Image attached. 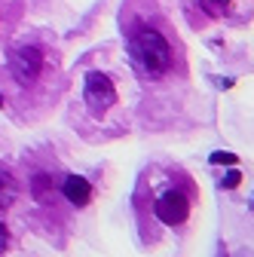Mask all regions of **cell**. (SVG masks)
<instances>
[{
  "instance_id": "obj_9",
  "label": "cell",
  "mask_w": 254,
  "mask_h": 257,
  "mask_svg": "<svg viewBox=\"0 0 254 257\" xmlns=\"http://www.w3.org/2000/svg\"><path fill=\"white\" fill-rule=\"evenodd\" d=\"M7 245H10V230L4 227V223H0V254L7 251Z\"/></svg>"
},
{
  "instance_id": "obj_10",
  "label": "cell",
  "mask_w": 254,
  "mask_h": 257,
  "mask_svg": "<svg viewBox=\"0 0 254 257\" xmlns=\"http://www.w3.org/2000/svg\"><path fill=\"white\" fill-rule=\"evenodd\" d=\"M239 178H242L239 172H230V175L224 178V187H236V184H239Z\"/></svg>"
},
{
  "instance_id": "obj_5",
  "label": "cell",
  "mask_w": 254,
  "mask_h": 257,
  "mask_svg": "<svg viewBox=\"0 0 254 257\" xmlns=\"http://www.w3.org/2000/svg\"><path fill=\"white\" fill-rule=\"evenodd\" d=\"M61 193H65V199H68L71 205H77V208L89 205V199H92V187H89V181L80 178V175H68L65 184H61Z\"/></svg>"
},
{
  "instance_id": "obj_6",
  "label": "cell",
  "mask_w": 254,
  "mask_h": 257,
  "mask_svg": "<svg viewBox=\"0 0 254 257\" xmlns=\"http://www.w3.org/2000/svg\"><path fill=\"white\" fill-rule=\"evenodd\" d=\"M19 196V184L10 172H0V208H10Z\"/></svg>"
},
{
  "instance_id": "obj_1",
  "label": "cell",
  "mask_w": 254,
  "mask_h": 257,
  "mask_svg": "<svg viewBox=\"0 0 254 257\" xmlns=\"http://www.w3.org/2000/svg\"><path fill=\"white\" fill-rule=\"evenodd\" d=\"M129 55L135 68L147 77H163L172 71V46L156 28H135L129 34Z\"/></svg>"
},
{
  "instance_id": "obj_2",
  "label": "cell",
  "mask_w": 254,
  "mask_h": 257,
  "mask_svg": "<svg viewBox=\"0 0 254 257\" xmlns=\"http://www.w3.org/2000/svg\"><path fill=\"white\" fill-rule=\"evenodd\" d=\"M83 101L89 104V110L95 116H104L113 104H116V89H113V80L107 74H98L92 71L86 77V86H83Z\"/></svg>"
},
{
  "instance_id": "obj_4",
  "label": "cell",
  "mask_w": 254,
  "mask_h": 257,
  "mask_svg": "<svg viewBox=\"0 0 254 257\" xmlns=\"http://www.w3.org/2000/svg\"><path fill=\"white\" fill-rule=\"evenodd\" d=\"M156 217H160L166 227H181V223L190 217V196L184 190H166L153 205Z\"/></svg>"
},
{
  "instance_id": "obj_7",
  "label": "cell",
  "mask_w": 254,
  "mask_h": 257,
  "mask_svg": "<svg viewBox=\"0 0 254 257\" xmlns=\"http://www.w3.org/2000/svg\"><path fill=\"white\" fill-rule=\"evenodd\" d=\"M31 187H34V196H37V202L49 205V202L55 199V187H52V178H49V175H37Z\"/></svg>"
},
{
  "instance_id": "obj_8",
  "label": "cell",
  "mask_w": 254,
  "mask_h": 257,
  "mask_svg": "<svg viewBox=\"0 0 254 257\" xmlns=\"http://www.w3.org/2000/svg\"><path fill=\"white\" fill-rule=\"evenodd\" d=\"M211 163H214V166H217V163H236V156H233V153H214Z\"/></svg>"
},
{
  "instance_id": "obj_3",
  "label": "cell",
  "mask_w": 254,
  "mask_h": 257,
  "mask_svg": "<svg viewBox=\"0 0 254 257\" xmlns=\"http://www.w3.org/2000/svg\"><path fill=\"white\" fill-rule=\"evenodd\" d=\"M10 71L16 77V83L22 86H31V83H37L40 71H43V52L37 46H22L10 55Z\"/></svg>"
},
{
  "instance_id": "obj_11",
  "label": "cell",
  "mask_w": 254,
  "mask_h": 257,
  "mask_svg": "<svg viewBox=\"0 0 254 257\" xmlns=\"http://www.w3.org/2000/svg\"><path fill=\"white\" fill-rule=\"evenodd\" d=\"M0 104H4V95H0Z\"/></svg>"
}]
</instances>
